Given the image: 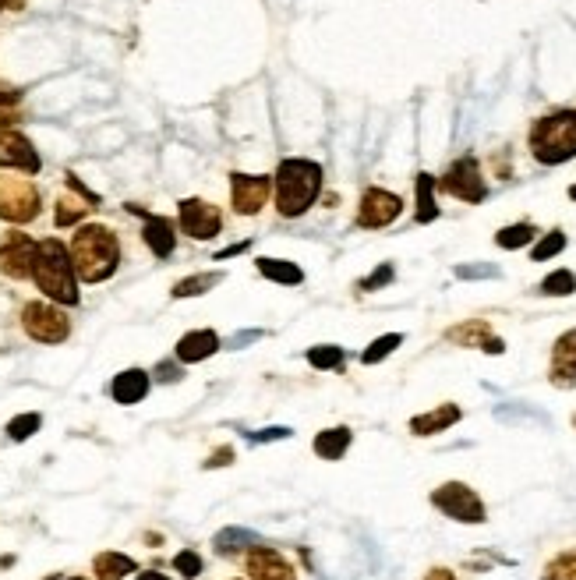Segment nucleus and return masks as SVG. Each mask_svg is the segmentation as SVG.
Listing matches in <instances>:
<instances>
[{
    "label": "nucleus",
    "mask_w": 576,
    "mask_h": 580,
    "mask_svg": "<svg viewBox=\"0 0 576 580\" xmlns=\"http://www.w3.org/2000/svg\"><path fill=\"white\" fill-rule=\"evenodd\" d=\"M156 379L160 382H177L181 379V361H163V365H156Z\"/></svg>",
    "instance_id": "nucleus-39"
},
{
    "label": "nucleus",
    "mask_w": 576,
    "mask_h": 580,
    "mask_svg": "<svg viewBox=\"0 0 576 580\" xmlns=\"http://www.w3.org/2000/svg\"><path fill=\"white\" fill-rule=\"evenodd\" d=\"M177 230L191 241H213L223 234V209L209 199H181L177 202Z\"/></svg>",
    "instance_id": "nucleus-8"
},
{
    "label": "nucleus",
    "mask_w": 576,
    "mask_h": 580,
    "mask_svg": "<svg viewBox=\"0 0 576 580\" xmlns=\"http://www.w3.org/2000/svg\"><path fill=\"white\" fill-rule=\"evenodd\" d=\"M0 170H18V174H29V177L43 170L36 145L15 124H0Z\"/></svg>",
    "instance_id": "nucleus-12"
},
{
    "label": "nucleus",
    "mask_w": 576,
    "mask_h": 580,
    "mask_svg": "<svg viewBox=\"0 0 576 580\" xmlns=\"http://www.w3.org/2000/svg\"><path fill=\"white\" fill-rule=\"evenodd\" d=\"M216 552H220V556H227V559H241L244 552L251 549V545H258V538L251 535V531H241V527H227V531H220V535H216Z\"/></svg>",
    "instance_id": "nucleus-26"
},
{
    "label": "nucleus",
    "mask_w": 576,
    "mask_h": 580,
    "mask_svg": "<svg viewBox=\"0 0 576 580\" xmlns=\"http://www.w3.org/2000/svg\"><path fill=\"white\" fill-rule=\"evenodd\" d=\"M230 580H244V577H230Z\"/></svg>",
    "instance_id": "nucleus-48"
},
{
    "label": "nucleus",
    "mask_w": 576,
    "mask_h": 580,
    "mask_svg": "<svg viewBox=\"0 0 576 580\" xmlns=\"http://www.w3.org/2000/svg\"><path fill=\"white\" fill-rule=\"evenodd\" d=\"M573 425H576V418H573Z\"/></svg>",
    "instance_id": "nucleus-49"
},
{
    "label": "nucleus",
    "mask_w": 576,
    "mask_h": 580,
    "mask_svg": "<svg viewBox=\"0 0 576 580\" xmlns=\"http://www.w3.org/2000/svg\"><path fill=\"white\" fill-rule=\"evenodd\" d=\"M393 276H396V269H393V262H382L379 269H375L368 280H361L357 283V290H364V294H372V290H382L386 283H393Z\"/></svg>",
    "instance_id": "nucleus-37"
},
{
    "label": "nucleus",
    "mask_w": 576,
    "mask_h": 580,
    "mask_svg": "<svg viewBox=\"0 0 576 580\" xmlns=\"http://www.w3.org/2000/svg\"><path fill=\"white\" fill-rule=\"evenodd\" d=\"M435 188H442L446 195H453V199H460V202H470V206H474V202H485V195H488V184H485V177H481V167L474 156L456 160L453 167L446 170V177L435 181Z\"/></svg>",
    "instance_id": "nucleus-9"
},
{
    "label": "nucleus",
    "mask_w": 576,
    "mask_h": 580,
    "mask_svg": "<svg viewBox=\"0 0 576 580\" xmlns=\"http://www.w3.org/2000/svg\"><path fill=\"white\" fill-rule=\"evenodd\" d=\"M227 464H234V446H220L213 457L205 460V467H227Z\"/></svg>",
    "instance_id": "nucleus-40"
},
{
    "label": "nucleus",
    "mask_w": 576,
    "mask_h": 580,
    "mask_svg": "<svg viewBox=\"0 0 576 580\" xmlns=\"http://www.w3.org/2000/svg\"><path fill=\"white\" fill-rule=\"evenodd\" d=\"M400 344H403V333L379 336V340H372V344H368V351H361V365H379V361H386Z\"/></svg>",
    "instance_id": "nucleus-32"
},
{
    "label": "nucleus",
    "mask_w": 576,
    "mask_h": 580,
    "mask_svg": "<svg viewBox=\"0 0 576 580\" xmlns=\"http://www.w3.org/2000/svg\"><path fill=\"white\" fill-rule=\"evenodd\" d=\"M255 443H269V439H290V428H262L258 435H251Z\"/></svg>",
    "instance_id": "nucleus-41"
},
{
    "label": "nucleus",
    "mask_w": 576,
    "mask_h": 580,
    "mask_svg": "<svg viewBox=\"0 0 576 580\" xmlns=\"http://www.w3.org/2000/svg\"><path fill=\"white\" fill-rule=\"evenodd\" d=\"M68 252L82 283H107L121 269V237L103 223H82Z\"/></svg>",
    "instance_id": "nucleus-1"
},
{
    "label": "nucleus",
    "mask_w": 576,
    "mask_h": 580,
    "mask_svg": "<svg viewBox=\"0 0 576 580\" xmlns=\"http://www.w3.org/2000/svg\"><path fill=\"white\" fill-rule=\"evenodd\" d=\"M99 206V199H89V195H78L75 188L64 191V195H57V209H54V223L57 227H75V223H82L85 216L92 213V209Z\"/></svg>",
    "instance_id": "nucleus-20"
},
{
    "label": "nucleus",
    "mask_w": 576,
    "mask_h": 580,
    "mask_svg": "<svg viewBox=\"0 0 576 580\" xmlns=\"http://www.w3.org/2000/svg\"><path fill=\"white\" fill-rule=\"evenodd\" d=\"M432 506L439 513H446L456 524H485L488 510L481 503V496L463 481H442L439 489L432 492Z\"/></svg>",
    "instance_id": "nucleus-7"
},
{
    "label": "nucleus",
    "mask_w": 576,
    "mask_h": 580,
    "mask_svg": "<svg viewBox=\"0 0 576 580\" xmlns=\"http://www.w3.org/2000/svg\"><path fill=\"white\" fill-rule=\"evenodd\" d=\"M269 195H273L269 174H241V170L230 174V206L237 216H258L269 206Z\"/></svg>",
    "instance_id": "nucleus-10"
},
{
    "label": "nucleus",
    "mask_w": 576,
    "mask_h": 580,
    "mask_svg": "<svg viewBox=\"0 0 576 580\" xmlns=\"http://www.w3.org/2000/svg\"><path fill=\"white\" fill-rule=\"evenodd\" d=\"M220 347H223V340L216 329H188V333L177 340L174 361H181V365H202V361L213 358Z\"/></svg>",
    "instance_id": "nucleus-17"
},
{
    "label": "nucleus",
    "mask_w": 576,
    "mask_h": 580,
    "mask_svg": "<svg viewBox=\"0 0 576 580\" xmlns=\"http://www.w3.org/2000/svg\"><path fill=\"white\" fill-rule=\"evenodd\" d=\"M92 573H96V580H124L128 573H138V563L124 552H99L92 559Z\"/></svg>",
    "instance_id": "nucleus-25"
},
{
    "label": "nucleus",
    "mask_w": 576,
    "mask_h": 580,
    "mask_svg": "<svg viewBox=\"0 0 576 580\" xmlns=\"http://www.w3.org/2000/svg\"><path fill=\"white\" fill-rule=\"evenodd\" d=\"M32 280L43 290L46 301H54L61 308H75L82 301L78 294V273L71 252L61 237H46L36 248V266H32Z\"/></svg>",
    "instance_id": "nucleus-3"
},
{
    "label": "nucleus",
    "mask_w": 576,
    "mask_h": 580,
    "mask_svg": "<svg viewBox=\"0 0 576 580\" xmlns=\"http://www.w3.org/2000/svg\"><path fill=\"white\" fill-rule=\"evenodd\" d=\"M322 195V167L304 156H287L273 174V206L283 220L308 213Z\"/></svg>",
    "instance_id": "nucleus-2"
},
{
    "label": "nucleus",
    "mask_w": 576,
    "mask_h": 580,
    "mask_svg": "<svg viewBox=\"0 0 576 580\" xmlns=\"http://www.w3.org/2000/svg\"><path fill=\"white\" fill-rule=\"evenodd\" d=\"M403 213V199L386 188H368L361 195V206H357V227L364 230H382L389 223H396Z\"/></svg>",
    "instance_id": "nucleus-14"
},
{
    "label": "nucleus",
    "mask_w": 576,
    "mask_h": 580,
    "mask_svg": "<svg viewBox=\"0 0 576 580\" xmlns=\"http://www.w3.org/2000/svg\"><path fill=\"white\" fill-rule=\"evenodd\" d=\"M562 248H566V234H562V230H548L538 245L531 248V259L534 262H548V259H555Z\"/></svg>",
    "instance_id": "nucleus-34"
},
{
    "label": "nucleus",
    "mask_w": 576,
    "mask_h": 580,
    "mask_svg": "<svg viewBox=\"0 0 576 580\" xmlns=\"http://www.w3.org/2000/svg\"><path fill=\"white\" fill-rule=\"evenodd\" d=\"M456 276L460 280H478V276H499L495 266H456Z\"/></svg>",
    "instance_id": "nucleus-38"
},
{
    "label": "nucleus",
    "mask_w": 576,
    "mask_h": 580,
    "mask_svg": "<svg viewBox=\"0 0 576 580\" xmlns=\"http://www.w3.org/2000/svg\"><path fill=\"white\" fill-rule=\"evenodd\" d=\"M350 443H354V432H350L347 425H336V428H322V432L315 435L311 450L319 453L322 460H343V453L350 450Z\"/></svg>",
    "instance_id": "nucleus-23"
},
{
    "label": "nucleus",
    "mask_w": 576,
    "mask_h": 580,
    "mask_svg": "<svg viewBox=\"0 0 576 580\" xmlns=\"http://www.w3.org/2000/svg\"><path fill=\"white\" fill-rule=\"evenodd\" d=\"M439 216V206H435V177L432 174H417V223H432Z\"/></svg>",
    "instance_id": "nucleus-27"
},
{
    "label": "nucleus",
    "mask_w": 576,
    "mask_h": 580,
    "mask_svg": "<svg viewBox=\"0 0 576 580\" xmlns=\"http://www.w3.org/2000/svg\"><path fill=\"white\" fill-rule=\"evenodd\" d=\"M251 248V241H237V245H230V248H223V252H216V262H227V259H234V255H244Z\"/></svg>",
    "instance_id": "nucleus-42"
},
{
    "label": "nucleus",
    "mask_w": 576,
    "mask_h": 580,
    "mask_svg": "<svg viewBox=\"0 0 576 580\" xmlns=\"http://www.w3.org/2000/svg\"><path fill=\"white\" fill-rule=\"evenodd\" d=\"M43 213V195L29 174H0V220L25 227Z\"/></svg>",
    "instance_id": "nucleus-5"
},
{
    "label": "nucleus",
    "mask_w": 576,
    "mask_h": 580,
    "mask_svg": "<svg viewBox=\"0 0 576 580\" xmlns=\"http://www.w3.org/2000/svg\"><path fill=\"white\" fill-rule=\"evenodd\" d=\"M128 213L142 216V241L156 259H170L177 252V223L170 216H156V213H145L142 206H128Z\"/></svg>",
    "instance_id": "nucleus-15"
},
{
    "label": "nucleus",
    "mask_w": 576,
    "mask_h": 580,
    "mask_svg": "<svg viewBox=\"0 0 576 580\" xmlns=\"http://www.w3.org/2000/svg\"><path fill=\"white\" fill-rule=\"evenodd\" d=\"M460 418H463V411L456 404H439V407H432V411L410 418V432L414 435H439V432H446V428H453Z\"/></svg>",
    "instance_id": "nucleus-21"
},
{
    "label": "nucleus",
    "mask_w": 576,
    "mask_h": 580,
    "mask_svg": "<svg viewBox=\"0 0 576 580\" xmlns=\"http://www.w3.org/2000/svg\"><path fill=\"white\" fill-rule=\"evenodd\" d=\"M149 386H152V379L145 368H124V372H117L114 382H110V397H114L121 407L142 404V400L149 397Z\"/></svg>",
    "instance_id": "nucleus-19"
},
{
    "label": "nucleus",
    "mask_w": 576,
    "mask_h": 580,
    "mask_svg": "<svg viewBox=\"0 0 576 580\" xmlns=\"http://www.w3.org/2000/svg\"><path fill=\"white\" fill-rule=\"evenodd\" d=\"M538 237V227L534 223H513V227H502L495 234V245L506 248V252H516V248H527Z\"/></svg>",
    "instance_id": "nucleus-29"
},
{
    "label": "nucleus",
    "mask_w": 576,
    "mask_h": 580,
    "mask_svg": "<svg viewBox=\"0 0 576 580\" xmlns=\"http://www.w3.org/2000/svg\"><path fill=\"white\" fill-rule=\"evenodd\" d=\"M22 329L36 344H64L71 336V319L54 301H25L22 305Z\"/></svg>",
    "instance_id": "nucleus-6"
},
{
    "label": "nucleus",
    "mask_w": 576,
    "mask_h": 580,
    "mask_svg": "<svg viewBox=\"0 0 576 580\" xmlns=\"http://www.w3.org/2000/svg\"><path fill=\"white\" fill-rule=\"evenodd\" d=\"M64 580H85V577H64Z\"/></svg>",
    "instance_id": "nucleus-47"
},
{
    "label": "nucleus",
    "mask_w": 576,
    "mask_h": 580,
    "mask_svg": "<svg viewBox=\"0 0 576 580\" xmlns=\"http://www.w3.org/2000/svg\"><path fill=\"white\" fill-rule=\"evenodd\" d=\"M308 365L311 368H319V372H336V368H343V361H347V351L336 344H315L308 347Z\"/></svg>",
    "instance_id": "nucleus-28"
},
{
    "label": "nucleus",
    "mask_w": 576,
    "mask_h": 580,
    "mask_svg": "<svg viewBox=\"0 0 576 580\" xmlns=\"http://www.w3.org/2000/svg\"><path fill=\"white\" fill-rule=\"evenodd\" d=\"M255 266L266 280L280 283V287H301L304 283V269L290 259H269V255H262V259H255Z\"/></svg>",
    "instance_id": "nucleus-24"
},
{
    "label": "nucleus",
    "mask_w": 576,
    "mask_h": 580,
    "mask_svg": "<svg viewBox=\"0 0 576 580\" xmlns=\"http://www.w3.org/2000/svg\"><path fill=\"white\" fill-rule=\"evenodd\" d=\"M569 199H573V202H576V184H573V188H569Z\"/></svg>",
    "instance_id": "nucleus-46"
},
{
    "label": "nucleus",
    "mask_w": 576,
    "mask_h": 580,
    "mask_svg": "<svg viewBox=\"0 0 576 580\" xmlns=\"http://www.w3.org/2000/svg\"><path fill=\"white\" fill-rule=\"evenodd\" d=\"M446 340L456 347H478V351H485V354L506 351V344L492 333V326H488L485 319H470V322H460V326L446 329Z\"/></svg>",
    "instance_id": "nucleus-18"
},
{
    "label": "nucleus",
    "mask_w": 576,
    "mask_h": 580,
    "mask_svg": "<svg viewBox=\"0 0 576 580\" xmlns=\"http://www.w3.org/2000/svg\"><path fill=\"white\" fill-rule=\"evenodd\" d=\"M174 570L181 573V577L195 580L198 573H202V556H198L195 549H184V552H177V556H174Z\"/></svg>",
    "instance_id": "nucleus-36"
},
{
    "label": "nucleus",
    "mask_w": 576,
    "mask_h": 580,
    "mask_svg": "<svg viewBox=\"0 0 576 580\" xmlns=\"http://www.w3.org/2000/svg\"><path fill=\"white\" fill-rule=\"evenodd\" d=\"M573 290H576V273H569V269H555V273H548L541 280V294L545 298H569Z\"/></svg>",
    "instance_id": "nucleus-31"
},
{
    "label": "nucleus",
    "mask_w": 576,
    "mask_h": 580,
    "mask_svg": "<svg viewBox=\"0 0 576 580\" xmlns=\"http://www.w3.org/2000/svg\"><path fill=\"white\" fill-rule=\"evenodd\" d=\"M4 8H8V11H22L25 0H0V11H4Z\"/></svg>",
    "instance_id": "nucleus-45"
},
{
    "label": "nucleus",
    "mask_w": 576,
    "mask_h": 580,
    "mask_svg": "<svg viewBox=\"0 0 576 580\" xmlns=\"http://www.w3.org/2000/svg\"><path fill=\"white\" fill-rule=\"evenodd\" d=\"M36 248H39V241H32L25 230H8V234L0 237V273L15 283L32 280Z\"/></svg>",
    "instance_id": "nucleus-11"
},
{
    "label": "nucleus",
    "mask_w": 576,
    "mask_h": 580,
    "mask_svg": "<svg viewBox=\"0 0 576 580\" xmlns=\"http://www.w3.org/2000/svg\"><path fill=\"white\" fill-rule=\"evenodd\" d=\"M39 425H43V414H36V411L18 414V418L8 421V439H15V443H25V439H32V435L39 432Z\"/></svg>",
    "instance_id": "nucleus-33"
},
{
    "label": "nucleus",
    "mask_w": 576,
    "mask_h": 580,
    "mask_svg": "<svg viewBox=\"0 0 576 580\" xmlns=\"http://www.w3.org/2000/svg\"><path fill=\"white\" fill-rule=\"evenodd\" d=\"M541 580H576V549H562L541 570Z\"/></svg>",
    "instance_id": "nucleus-30"
},
{
    "label": "nucleus",
    "mask_w": 576,
    "mask_h": 580,
    "mask_svg": "<svg viewBox=\"0 0 576 580\" xmlns=\"http://www.w3.org/2000/svg\"><path fill=\"white\" fill-rule=\"evenodd\" d=\"M425 580H456V573L446 570V566H432V570L425 573Z\"/></svg>",
    "instance_id": "nucleus-43"
},
{
    "label": "nucleus",
    "mask_w": 576,
    "mask_h": 580,
    "mask_svg": "<svg viewBox=\"0 0 576 580\" xmlns=\"http://www.w3.org/2000/svg\"><path fill=\"white\" fill-rule=\"evenodd\" d=\"M531 153L545 167H559V163L576 156V110H555L534 121L531 128Z\"/></svg>",
    "instance_id": "nucleus-4"
},
{
    "label": "nucleus",
    "mask_w": 576,
    "mask_h": 580,
    "mask_svg": "<svg viewBox=\"0 0 576 580\" xmlns=\"http://www.w3.org/2000/svg\"><path fill=\"white\" fill-rule=\"evenodd\" d=\"M223 269H205V273H191L184 276V280H177L174 287H170V298L174 301H184V298H202V294H209V290H216L223 283Z\"/></svg>",
    "instance_id": "nucleus-22"
},
{
    "label": "nucleus",
    "mask_w": 576,
    "mask_h": 580,
    "mask_svg": "<svg viewBox=\"0 0 576 580\" xmlns=\"http://www.w3.org/2000/svg\"><path fill=\"white\" fill-rule=\"evenodd\" d=\"M548 379L559 390H573L576 386V329H566V333L555 340L552 347V361H548Z\"/></svg>",
    "instance_id": "nucleus-16"
},
{
    "label": "nucleus",
    "mask_w": 576,
    "mask_h": 580,
    "mask_svg": "<svg viewBox=\"0 0 576 580\" xmlns=\"http://www.w3.org/2000/svg\"><path fill=\"white\" fill-rule=\"evenodd\" d=\"M18 107H22V89L0 82V124H15Z\"/></svg>",
    "instance_id": "nucleus-35"
},
{
    "label": "nucleus",
    "mask_w": 576,
    "mask_h": 580,
    "mask_svg": "<svg viewBox=\"0 0 576 580\" xmlns=\"http://www.w3.org/2000/svg\"><path fill=\"white\" fill-rule=\"evenodd\" d=\"M241 566L248 573V580H297V570L280 549L273 545H251L241 556Z\"/></svg>",
    "instance_id": "nucleus-13"
},
{
    "label": "nucleus",
    "mask_w": 576,
    "mask_h": 580,
    "mask_svg": "<svg viewBox=\"0 0 576 580\" xmlns=\"http://www.w3.org/2000/svg\"><path fill=\"white\" fill-rule=\"evenodd\" d=\"M138 580H170L167 573H160V570H142L138 573Z\"/></svg>",
    "instance_id": "nucleus-44"
}]
</instances>
